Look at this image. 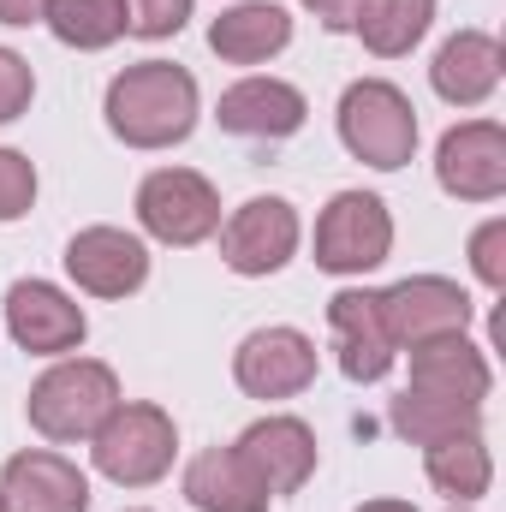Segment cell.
I'll list each match as a JSON object with an SVG mask.
<instances>
[{
	"mask_svg": "<svg viewBox=\"0 0 506 512\" xmlns=\"http://www.w3.org/2000/svg\"><path fill=\"white\" fill-rule=\"evenodd\" d=\"M108 126L131 149H167L185 143L197 126V78L173 60L126 66L108 84Z\"/></svg>",
	"mask_w": 506,
	"mask_h": 512,
	"instance_id": "cell-1",
	"label": "cell"
},
{
	"mask_svg": "<svg viewBox=\"0 0 506 512\" xmlns=\"http://www.w3.org/2000/svg\"><path fill=\"white\" fill-rule=\"evenodd\" d=\"M120 405V382L96 358H66L30 387V423L48 441H90Z\"/></svg>",
	"mask_w": 506,
	"mask_h": 512,
	"instance_id": "cell-2",
	"label": "cell"
},
{
	"mask_svg": "<svg viewBox=\"0 0 506 512\" xmlns=\"http://www.w3.org/2000/svg\"><path fill=\"white\" fill-rule=\"evenodd\" d=\"M340 143L370 161L381 173L405 167L411 149H417V108L405 102V90L381 84V78H358L346 96H340Z\"/></svg>",
	"mask_w": 506,
	"mask_h": 512,
	"instance_id": "cell-3",
	"label": "cell"
},
{
	"mask_svg": "<svg viewBox=\"0 0 506 512\" xmlns=\"http://www.w3.org/2000/svg\"><path fill=\"white\" fill-rule=\"evenodd\" d=\"M90 441H96V471L102 477H114L126 489H143V483L167 477L179 429H173V417L161 405H114L108 423Z\"/></svg>",
	"mask_w": 506,
	"mask_h": 512,
	"instance_id": "cell-4",
	"label": "cell"
},
{
	"mask_svg": "<svg viewBox=\"0 0 506 512\" xmlns=\"http://www.w3.org/2000/svg\"><path fill=\"white\" fill-rule=\"evenodd\" d=\"M137 221L161 245H203L221 227V197L203 173L191 167H161L137 191Z\"/></svg>",
	"mask_w": 506,
	"mask_h": 512,
	"instance_id": "cell-5",
	"label": "cell"
},
{
	"mask_svg": "<svg viewBox=\"0 0 506 512\" xmlns=\"http://www.w3.org/2000/svg\"><path fill=\"white\" fill-rule=\"evenodd\" d=\"M387 251H393V215H387L381 197L340 191L322 209V221H316V268H328V274H364V268L387 262Z\"/></svg>",
	"mask_w": 506,
	"mask_h": 512,
	"instance_id": "cell-6",
	"label": "cell"
},
{
	"mask_svg": "<svg viewBox=\"0 0 506 512\" xmlns=\"http://www.w3.org/2000/svg\"><path fill=\"white\" fill-rule=\"evenodd\" d=\"M381 316H387V334L399 352H417L429 340H453L471 328V298L465 286L441 280V274H417V280H399L381 292Z\"/></svg>",
	"mask_w": 506,
	"mask_h": 512,
	"instance_id": "cell-7",
	"label": "cell"
},
{
	"mask_svg": "<svg viewBox=\"0 0 506 512\" xmlns=\"http://www.w3.org/2000/svg\"><path fill=\"white\" fill-rule=\"evenodd\" d=\"M435 179L447 197L465 203H495L506 191V131L495 120H465L441 137L435 149Z\"/></svg>",
	"mask_w": 506,
	"mask_h": 512,
	"instance_id": "cell-8",
	"label": "cell"
},
{
	"mask_svg": "<svg viewBox=\"0 0 506 512\" xmlns=\"http://www.w3.org/2000/svg\"><path fill=\"white\" fill-rule=\"evenodd\" d=\"M6 334H12L24 352L60 358V352H78V346H84L90 322H84V310H78L60 286H48V280H18V286L6 292Z\"/></svg>",
	"mask_w": 506,
	"mask_h": 512,
	"instance_id": "cell-9",
	"label": "cell"
},
{
	"mask_svg": "<svg viewBox=\"0 0 506 512\" xmlns=\"http://www.w3.org/2000/svg\"><path fill=\"white\" fill-rule=\"evenodd\" d=\"M292 251H298V215L286 197H251L221 227V262L233 274H274Z\"/></svg>",
	"mask_w": 506,
	"mask_h": 512,
	"instance_id": "cell-10",
	"label": "cell"
},
{
	"mask_svg": "<svg viewBox=\"0 0 506 512\" xmlns=\"http://www.w3.org/2000/svg\"><path fill=\"white\" fill-rule=\"evenodd\" d=\"M233 376L251 399H292L316 382V346L298 328H256L233 358Z\"/></svg>",
	"mask_w": 506,
	"mask_h": 512,
	"instance_id": "cell-11",
	"label": "cell"
},
{
	"mask_svg": "<svg viewBox=\"0 0 506 512\" xmlns=\"http://www.w3.org/2000/svg\"><path fill=\"white\" fill-rule=\"evenodd\" d=\"M233 447H239V459L256 471V483L268 495H298L310 483V471H316V435L298 417H262Z\"/></svg>",
	"mask_w": 506,
	"mask_h": 512,
	"instance_id": "cell-12",
	"label": "cell"
},
{
	"mask_svg": "<svg viewBox=\"0 0 506 512\" xmlns=\"http://www.w3.org/2000/svg\"><path fill=\"white\" fill-rule=\"evenodd\" d=\"M66 274L96 298H126L149 280V251L143 239H131L120 227H84L66 245Z\"/></svg>",
	"mask_w": 506,
	"mask_h": 512,
	"instance_id": "cell-13",
	"label": "cell"
},
{
	"mask_svg": "<svg viewBox=\"0 0 506 512\" xmlns=\"http://www.w3.org/2000/svg\"><path fill=\"white\" fill-rule=\"evenodd\" d=\"M328 328L340 340V370L352 382H381L399 358L393 334H387V316H381V292H340L328 304Z\"/></svg>",
	"mask_w": 506,
	"mask_h": 512,
	"instance_id": "cell-14",
	"label": "cell"
},
{
	"mask_svg": "<svg viewBox=\"0 0 506 512\" xmlns=\"http://www.w3.org/2000/svg\"><path fill=\"white\" fill-rule=\"evenodd\" d=\"M6 512H90V483L60 453H18L0 477Z\"/></svg>",
	"mask_w": 506,
	"mask_h": 512,
	"instance_id": "cell-15",
	"label": "cell"
},
{
	"mask_svg": "<svg viewBox=\"0 0 506 512\" xmlns=\"http://www.w3.org/2000/svg\"><path fill=\"white\" fill-rule=\"evenodd\" d=\"M411 393H429V399L483 411V399H489V364H483V352L465 334L429 340V346L411 352Z\"/></svg>",
	"mask_w": 506,
	"mask_h": 512,
	"instance_id": "cell-16",
	"label": "cell"
},
{
	"mask_svg": "<svg viewBox=\"0 0 506 512\" xmlns=\"http://www.w3.org/2000/svg\"><path fill=\"white\" fill-rule=\"evenodd\" d=\"M429 78H435V96H441V102L477 108V102H489L495 84H501V42L483 36V30H459V36L441 42Z\"/></svg>",
	"mask_w": 506,
	"mask_h": 512,
	"instance_id": "cell-17",
	"label": "cell"
},
{
	"mask_svg": "<svg viewBox=\"0 0 506 512\" xmlns=\"http://www.w3.org/2000/svg\"><path fill=\"white\" fill-rule=\"evenodd\" d=\"M304 114H310L304 96L292 84H280V78H245L215 108L221 131H233V137H292L304 126Z\"/></svg>",
	"mask_w": 506,
	"mask_h": 512,
	"instance_id": "cell-18",
	"label": "cell"
},
{
	"mask_svg": "<svg viewBox=\"0 0 506 512\" xmlns=\"http://www.w3.org/2000/svg\"><path fill=\"white\" fill-rule=\"evenodd\" d=\"M185 501L197 512H268V489L239 459V447H209L185 465Z\"/></svg>",
	"mask_w": 506,
	"mask_h": 512,
	"instance_id": "cell-19",
	"label": "cell"
},
{
	"mask_svg": "<svg viewBox=\"0 0 506 512\" xmlns=\"http://www.w3.org/2000/svg\"><path fill=\"white\" fill-rule=\"evenodd\" d=\"M286 42H292V18L268 0H245V6H233L209 24V48L233 66H256V60L280 54Z\"/></svg>",
	"mask_w": 506,
	"mask_h": 512,
	"instance_id": "cell-20",
	"label": "cell"
},
{
	"mask_svg": "<svg viewBox=\"0 0 506 512\" xmlns=\"http://www.w3.org/2000/svg\"><path fill=\"white\" fill-rule=\"evenodd\" d=\"M423 465H429V483H435L441 495H453V501H477V495H489V483H495V465H489L483 429H465V435L435 441Z\"/></svg>",
	"mask_w": 506,
	"mask_h": 512,
	"instance_id": "cell-21",
	"label": "cell"
},
{
	"mask_svg": "<svg viewBox=\"0 0 506 512\" xmlns=\"http://www.w3.org/2000/svg\"><path fill=\"white\" fill-rule=\"evenodd\" d=\"M429 18H435V0H364L352 30L364 36L370 54L393 60V54H411V48L423 42Z\"/></svg>",
	"mask_w": 506,
	"mask_h": 512,
	"instance_id": "cell-22",
	"label": "cell"
},
{
	"mask_svg": "<svg viewBox=\"0 0 506 512\" xmlns=\"http://www.w3.org/2000/svg\"><path fill=\"white\" fill-rule=\"evenodd\" d=\"M42 24L66 48H108L126 36V0H48Z\"/></svg>",
	"mask_w": 506,
	"mask_h": 512,
	"instance_id": "cell-23",
	"label": "cell"
},
{
	"mask_svg": "<svg viewBox=\"0 0 506 512\" xmlns=\"http://www.w3.org/2000/svg\"><path fill=\"white\" fill-rule=\"evenodd\" d=\"M477 417L483 411H465V405H447V399H429V393H411V387L393 399V429L405 441H417V447H435L447 435H465V429H477Z\"/></svg>",
	"mask_w": 506,
	"mask_h": 512,
	"instance_id": "cell-24",
	"label": "cell"
},
{
	"mask_svg": "<svg viewBox=\"0 0 506 512\" xmlns=\"http://www.w3.org/2000/svg\"><path fill=\"white\" fill-rule=\"evenodd\" d=\"M30 203H36V167L18 149H0V221L30 215Z\"/></svg>",
	"mask_w": 506,
	"mask_h": 512,
	"instance_id": "cell-25",
	"label": "cell"
},
{
	"mask_svg": "<svg viewBox=\"0 0 506 512\" xmlns=\"http://www.w3.org/2000/svg\"><path fill=\"white\" fill-rule=\"evenodd\" d=\"M185 18H191V0H126L131 36H173Z\"/></svg>",
	"mask_w": 506,
	"mask_h": 512,
	"instance_id": "cell-26",
	"label": "cell"
},
{
	"mask_svg": "<svg viewBox=\"0 0 506 512\" xmlns=\"http://www.w3.org/2000/svg\"><path fill=\"white\" fill-rule=\"evenodd\" d=\"M30 96H36L30 60H24V54H12V48H0V126H6V120H18V114L30 108Z\"/></svg>",
	"mask_w": 506,
	"mask_h": 512,
	"instance_id": "cell-27",
	"label": "cell"
},
{
	"mask_svg": "<svg viewBox=\"0 0 506 512\" xmlns=\"http://www.w3.org/2000/svg\"><path fill=\"white\" fill-rule=\"evenodd\" d=\"M471 268L483 274V286H506V221H483L471 239Z\"/></svg>",
	"mask_w": 506,
	"mask_h": 512,
	"instance_id": "cell-28",
	"label": "cell"
},
{
	"mask_svg": "<svg viewBox=\"0 0 506 512\" xmlns=\"http://www.w3.org/2000/svg\"><path fill=\"white\" fill-rule=\"evenodd\" d=\"M304 6H310V12H316V18H322L328 30H352V24H358V6H364V0H304Z\"/></svg>",
	"mask_w": 506,
	"mask_h": 512,
	"instance_id": "cell-29",
	"label": "cell"
},
{
	"mask_svg": "<svg viewBox=\"0 0 506 512\" xmlns=\"http://www.w3.org/2000/svg\"><path fill=\"white\" fill-rule=\"evenodd\" d=\"M48 12V0H0V24H36Z\"/></svg>",
	"mask_w": 506,
	"mask_h": 512,
	"instance_id": "cell-30",
	"label": "cell"
},
{
	"mask_svg": "<svg viewBox=\"0 0 506 512\" xmlns=\"http://www.w3.org/2000/svg\"><path fill=\"white\" fill-rule=\"evenodd\" d=\"M358 512H417V507H405V501H364Z\"/></svg>",
	"mask_w": 506,
	"mask_h": 512,
	"instance_id": "cell-31",
	"label": "cell"
},
{
	"mask_svg": "<svg viewBox=\"0 0 506 512\" xmlns=\"http://www.w3.org/2000/svg\"><path fill=\"white\" fill-rule=\"evenodd\" d=\"M0 512H6V495H0Z\"/></svg>",
	"mask_w": 506,
	"mask_h": 512,
	"instance_id": "cell-32",
	"label": "cell"
}]
</instances>
